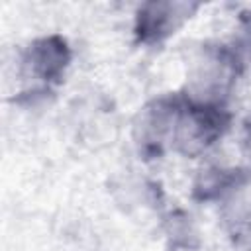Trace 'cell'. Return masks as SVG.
<instances>
[{
	"instance_id": "6da1fadb",
	"label": "cell",
	"mask_w": 251,
	"mask_h": 251,
	"mask_svg": "<svg viewBox=\"0 0 251 251\" xmlns=\"http://www.w3.org/2000/svg\"><path fill=\"white\" fill-rule=\"evenodd\" d=\"M151 12L143 8V16L139 14V31L143 35L161 37L163 33H169V29H175V8L173 4H149Z\"/></svg>"
}]
</instances>
